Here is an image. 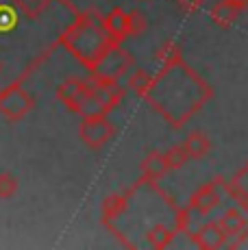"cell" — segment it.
I'll return each instance as SVG.
<instances>
[{
  "label": "cell",
  "mask_w": 248,
  "mask_h": 250,
  "mask_svg": "<svg viewBox=\"0 0 248 250\" xmlns=\"http://www.w3.org/2000/svg\"><path fill=\"white\" fill-rule=\"evenodd\" d=\"M31 98L18 85H11L4 91H0V113L9 120H20L31 109Z\"/></svg>",
  "instance_id": "obj_1"
},
{
  "label": "cell",
  "mask_w": 248,
  "mask_h": 250,
  "mask_svg": "<svg viewBox=\"0 0 248 250\" xmlns=\"http://www.w3.org/2000/svg\"><path fill=\"white\" fill-rule=\"evenodd\" d=\"M18 189V183L11 174H0V198H9Z\"/></svg>",
  "instance_id": "obj_2"
}]
</instances>
